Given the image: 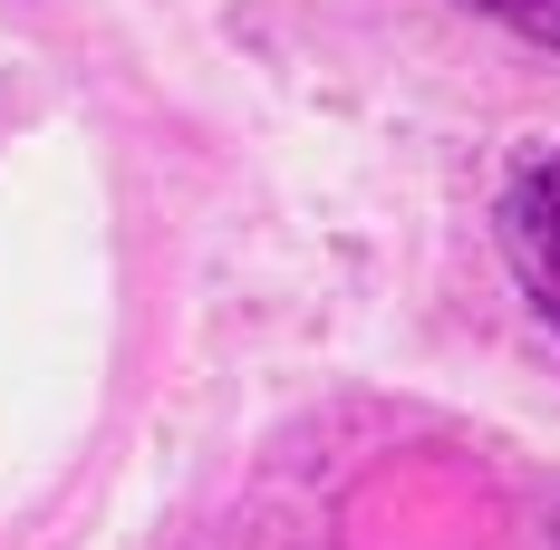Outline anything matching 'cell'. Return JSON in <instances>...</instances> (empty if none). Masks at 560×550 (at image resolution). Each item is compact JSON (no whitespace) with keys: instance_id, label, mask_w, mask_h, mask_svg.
<instances>
[{"instance_id":"cell-1","label":"cell","mask_w":560,"mask_h":550,"mask_svg":"<svg viewBox=\"0 0 560 550\" xmlns=\"http://www.w3.org/2000/svg\"><path fill=\"white\" fill-rule=\"evenodd\" d=\"M503 261L522 300L541 309V329L560 338V145L541 165H522V184L503 194Z\"/></svg>"},{"instance_id":"cell-2","label":"cell","mask_w":560,"mask_h":550,"mask_svg":"<svg viewBox=\"0 0 560 550\" xmlns=\"http://www.w3.org/2000/svg\"><path fill=\"white\" fill-rule=\"evenodd\" d=\"M483 20H503L512 39H532V49H560V0H474Z\"/></svg>"}]
</instances>
